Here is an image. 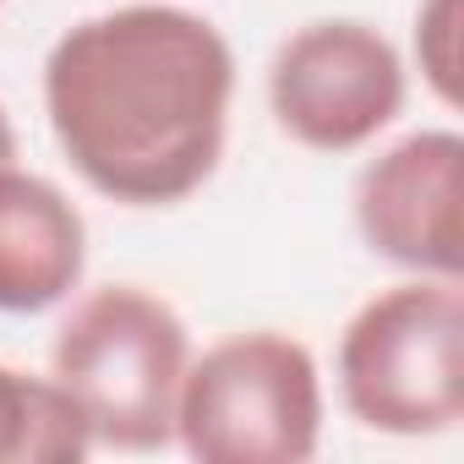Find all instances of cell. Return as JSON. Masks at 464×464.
<instances>
[{"label": "cell", "mask_w": 464, "mask_h": 464, "mask_svg": "<svg viewBox=\"0 0 464 464\" xmlns=\"http://www.w3.org/2000/svg\"><path fill=\"white\" fill-rule=\"evenodd\" d=\"M236 50L164 0L72 23L44 55V121L72 175L121 208L197 197L229 142Z\"/></svg>", "instance_id": "1"}, {"label": "cell", "mask_w": 464, "mask_h": 464, "mask_svg": "<svg viewBox=\"0 0 464 464\" xmlns=\"http://www.w3.org/2000/svg\"><path fill=\"white\" fill-rule=\"evenodd\" d=\"M186 366V317L142 285H99L77 295L50 344V377L77 404L93 448L115 453H159L175 442Z\"/></svg>", "instance_id": "2"}, {"label": "cell", "mask_w": 464, "mask_h": 464, "mask_svg": "<svg viewBox=\"0 0 464 464\" xmlns=\"http://www.w3.org/2000/svg\"><path fill=\"white\" fill-rule=\"evenodd\" d=\"M334 388L377 437H442L464 420V279L410 274L377 290L334 344Z\"/></svg>", "instance_id": "3"}, {"label": "cell", "mask_w": 464, "mask_h": 464, "mask_svg": "<svg viewBox=\"0 0 464 464\" xmlns=\"http://www.w3.org/2000/svg\"><path fill=\"white\" fill-rule=\"evenodd\" d=\"M323 420V366L279 328L224 334L202 355L191 350L175 399V442L197 464H306Z\"/></svg>", "instance_id": "4"}, {"label": "cell", "mask_w": 464, "mask_h": 464, "mask_svg": "<svg viewBox=\"0 0 464 464\" xmlns=\"http://www.w3.org/2000/svg\"><path fill=\"white\" fill-rule=\"evenodd\" d=\"M410 99L399 44L361 17H317L279 39L268 61V115L312 153L372 148Z\"/></svg>", "instance_id": "5"}, {"label": "cell", "mask_w": 464, "mask_h": 464, "mask_svg": "<svg viewBox=\"0 0 464 464\" xmlns=\"http://www.w3.org/2000/svg\"><path fill=\"white\" fill-rule=\"evenodd\" d=\"M355 236L399 274L464 279V137L420 126L361 164L350 186Z\"/></svg>", "instance_id": "6"}, {"label": "cell", "mask_w": 464, "mask_h": 464, "mask_svg": "<svg viewBox=\"0 0 464 464\" xmlns=\"http://www.w3.org/2000/svg\"><path fill=\"white\" fill-rule=\"evenodd\" d=\"M88 274V218L39 169L0 164V317H39Z\"/></svg>", "instance_id": "7"}, {"label": "cell", "mask_w": 464, "mask_h": 464, "mask_svg": "<svg viewBox=\"0 0 464 464\" xmlns=\"http://www.w3.org/2000/svg\"><path fill=\"white\" fill-rule=\"evenodd\" d=\"M93 437L61 382L0 361V464H82Z\"/></svg>", "instance_id": "8"}, {"label": "cell", "mask_w": 464, "mask_h": 464, "mask_svg": "<svg viewBox=\"0 0 464 464\" xmlns=\"http://www.w3.org/2000/svg\"><path fill=\"white\" fill-rule=\"evenodd\" d=\"M459 23H464V0H420L410 28L415 72L442 110H459Z\"/></svg>", "instance_id": "9"}, {"label": "cell", "mask_w": 464, "mask_h": 464, "mask_svg": "<svg viewBox=\"0 0 464 464\" xmlns=\"http://www.w3.org/2000/svg\"><path fill=\"white\" fill-rule=\"evenodd\" d=\"M17 159V126L6 115V104H0V164H12Z\"/></svg>", "instance_id": "10"}, {"label": "cell", "mask_w": 464, "mask_h": 464, "mask_svg": "<svg viewBox=\"0 0 464 464\" xmlns=\"http://www.w3.org/2000/svg\"><path fill=\"white\" fill-rule=\"evenodd\" d=\"M0 6H6V0H0Z\"/></svg>", "instance_id": "11"}]
</instances>
